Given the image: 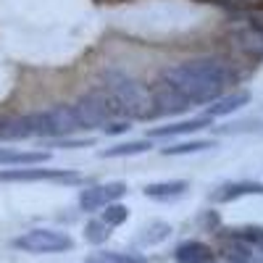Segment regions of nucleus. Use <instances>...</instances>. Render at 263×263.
Listing matches in <instances>:
<instances>
[{"label":"nucleus","instance_id":"obj_1","mask_svg":"<svg viewBox=\"0 0 263 263\" xmlns=\"http://www.w3.org/2000/svg\"><path fill=\"white\" fill-rule=\"evenodd\" d=\"M227 82H229V69L221 61L192 58V61H182L177 66H171V69H166L158 84L168 87V90L174 95H179L190 108H195V105L218 100Z\"/></svg>","mask_w":263,"mask_h":263},{"label":"nucleus","instance_id":"obj_2","mask_svg":"<svg viewBox=\"0 0 263 263\" xmlns=\"http://www.w3.org/2000/svg\"><path fill=\"white\" fill-rule=\"evenodd\" d=\"M13 248L24 250V253H63V250H71L74 242L69 234L63 232H55V229H32V232H24L21 237L13 239Z\"/></svg>","mask_w":263,"mask_h":263},{"label":"nucleus","instance_id":"obj_3","mask_svg":"<svg viewBox=\"0 0 263 263\" xmlns=\"http://www.w3.org/2000/svg\"><path fill=\"white\" fill-rule=\"evenodd\" d=\"M124 192H126L124 182H108V184H98V187H87L79 195V205H82V211H100L105 205L116 203Z\"/></svg>","mask_w":263,"mask_h":263},{"label":"nucleus","instance_id":"obj_4","mask_svg":"<svg viewBox=\"0 0 263 263\" xmlns=\"http://www.w3.org/2000/svg\"><path fill=\"white\" fill-rule=\"evenodd\" d=\"M174 258L177 263H213V250L205 242H197V239H187V242L177 245L174 250Z\"/></svg>","mask_w":263,"mask_h":263},{"label":"nucleus","instance_id":"obj_5","mask_svg":"<svg viewBox=\"0 0 263 263\" xmlns=\"http://www.w3.org/2000/svg\"><path fill=\"white\" fill-rule=\"evenodd\" d=\"M242 195H263V184L258 182H234V184H224L218 187L211 197L216 203H229V200H237Z\"/></svg>","mask_w":263,"mask_h":263},{"label":"nucleus","instance_id":"obj_6","mask_svg":"<svg viewBox=\"0 0 263 263\" xmlns=\"http://www.w3.org/2000/svg\"><path fill=\"white\" fill-rule=\"evenodd\" d=\"M248 100H250V95H248V92H234V95H229V98H218V100H213V103L208 105L205 116H208V119L229 116L232 111H237V108H242Z\"/></svg>","mask_w":263,"mask_h":263},{"label":"nucleus","instance_id":"obj_7","mask_svg":"<svg viewBox=\"0 0 263 263\" xmlns=\"http://www.w3.org/2000/svg\"><path fill=\"white\" fill-rule=\"evenodd\" d=\"M187 182L182 179H174V182H156V184H147L145 187V195L153 197V200H174V197H179L187 192Z\"/></svg>","mask_w":263,"mask_h":263},{"label":"nucleus","instance_id":"obj_8","mask_svg":"<svg viewBox=\"0 0 263 263\" xmlns=\"http://www.w3.org/2000/svg\"><path fill=\"white\" fill-rule=\"evenodd\" d=\"M48 153H24V150H11L0 147V163L3 166H29V163H45Z\"/></svg>","mask_w":263,"mask_h":263},{"label":"nucleus","instance_id":"obj_9","mask_svg":"<svg viewBox=\"0 0 263 263\" xmlns=\"http://www.w3.org/2000/svg\"><path fill=\"white\" fill-rule=\"evenodd\" d=\"M211 126V119H192V121H179V124H171V126H158V129H150V137H171V135H187V132H197V129H205Z\"/></svg>","mask_w":263,"mask_h":263},{"label":"nucleus","instance_id":"obj_10","mask_svg":"<svg viewBox=\"0 0 263 263\" xmlns=\"http://www.w3.org/2000/svg\"><path fill=\"white\" fill-rule=\"evenodd\" d=\"M150 150V142H126V145H116V147H108L103 150L100 156L103 158H119V156H137V153Z\"/></svg>","mask_w":263,"mask_h":263},{"label":"nucleus","instance_id":"obj_11","mask_svg":"<svg viewBox=\"0 0 263 263\" xmlns=\"http://www.w3.org/2000/svg\"><path fill=\"white\" fill-rule=\"evenodd\" d=\"M129 218V208L126 205H119V203H111V205H105V211L100 213V221L108 224V227H119L124 224Z\"/></svg>","mask_w":263,"mask_h":263},{"label":"nucleus","instance_id":"obj_12","mask_svg":"<svg viewBox=\"0 0 263 263\" xmlns=\"http://www.w3.org/2000/svg\"><path fill=\"white\" fill-rule=\"evenodd\" d=\"M208 147H213V142L197 140V142H179L174 147H166L163 153H166V156H187V153H200V150H208Z\"/></svg>","mask_w":263,"mask_h":263},{"label":"nucleus","instance_id":"obj_13","mask_svg":"<svg viewBox=\"0 0 263 263\" xmlns=\"http://www.w3.org/2000/svg\"><path fill=\"white\" fill-rule=\"evenodd\" d=\"M90 263H145L140 255H129V253H98L90 258Z\"/></svg>","mask_w":263,"mask_h":263},{"label":"nucleus","instance_id":"obj_14","mask_svg":"<svg viewBox=\"0 0 263 263\" xmlns=\"http://www.w3.org/2000/svg\"><path fill=\"white\" fill-rule=\"evenodd\" d=\"M234 239H242L248 245H260L263 248V229L260 227H242V229H232Z\"/></svg>","mask_w":263,"mask_h":263},{"label":"nucleus","instance_id":"obj_15","mask_svg":"<svg viewBox=\"0 0 263 263\" xmlns=\"http://www.w3.org/2000/svg\"><path fill=\"white\" fill-rule=\"evenodd\" d=\"M108 234H111V227L103 224L100 218L92 224H87V239H90V242H103V239H108Z\"/></svg>","mask_w":263,"mask_h":263},{"label":"nucleus","instance_id":"obj_16","mask_svg":"<svg viewBox=\"0 0 263 263\" xmlns=\"http://www.w3.org/2000/svg\"><path fill=\"white\" fill-rule=\"evenodd\" d=\"M224 3H232L237 8H255V6H263V0H224Z\"/></svg>","mask_w":263,"mask_h":263}]
</instances>
